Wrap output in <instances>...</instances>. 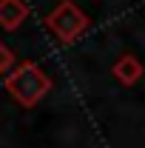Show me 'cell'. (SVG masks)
I'll list each match as a JSON object with an SVG mask.
<instances>
[{
  "label": "cell",
  "instance_id": "cell-1",
  "mask_svg": "<svg viewBox=\"0 0 145 148\" xmlns=\"http://www.w3.org/2000/svg\"><path fill=\"white\" fill-rule=\"evenodd\" d=\"M6 88L14 94L23 106H31V103H37V100L46 94V88H49V80L40 74V69H37V66H31V63H23L20 69H14V71L9 74V80H6Z\"/></svg>",
  "mask_w": 145,
  "mask_h": 148
},
{
  "label": "cell",
  "instance_id": "cell-2",
  "mask_svg": "<svg viewBox=\"0 0 145 148\" xmlns=\"http://www.w3.org/2000/svg\"><path fill=\"white\" fill-rule=\"evenodd\" d=\"M49 26H51V32H57V34L68 43V40L77 34V32H83L85 17H83V14L74 9L71 3H60L54 12L49 14Z\"/></svg>",
  "mask_w": 145,
  "mask_h": 148
},
{
  "label": "cell",
  "instance_id": "cell-4",
  "mask_svg": "<svg viewBox=\"0 0 145 148\" xmlns=\"http://www.w3.org/2000/svg\"><path fill=\"white\" fill-rule=\"evenodd\" d=\"M12 63H14V54H12V51L0 43V74L6 71V69H12Z\"/></svg>",
  "mask_w": 145,
  "mask_h": 148
},
{
  "label": "cell",
  "instance_id": "cell-3",
  "mask_svg": "<svg viewBox=\"0 0 145 148\" xmlns=\"http://www.w3.org/2000/svg\"><path fill=\"white\" fill-rule=\"evenodd\" d=\"M26 14H29V9L23 0H0V26L6 32H14L26 20Z\"/></svg>",
  "mask_w": 145,
  "mask_h": 148
}]
</instances>
